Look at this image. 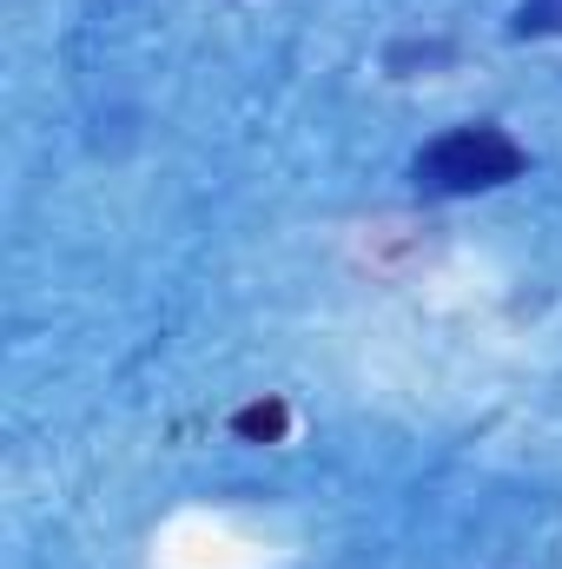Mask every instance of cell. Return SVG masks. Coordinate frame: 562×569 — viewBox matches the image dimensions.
I'll return each instance as SVG.
<instances>
[{
    "label": "cell",
    "instance_id": "cell-1",
    "mask_svg": "<svg viewBox=\"0 0 562 569\" xmlns=\"http://www.w3.org/2000/svg\"><path fill=\"white\" fill-rule=\"evenodd\" d=\"M530 166V152L510 140L503 127L476 120V127H450L411 159V179L423 192H443V199H463V192H490V186H510L516 172Z\"/></svg>",
    "mask_w": 562,
    "mask_h": 569
},
{
    "label": "cell",
    "instance_id": "cell-3",
    "mask_svg": "<svg viewBox=\"0 0 562 569\" xmlns=\"http://www.w3.org/2000/svg\"><path fill=\"white\" fill-rule=\"evenodd\" d=\"M516 40H536V33H562V0H523L516 20H510Z\"/></svg>",
    "mask_w": 562,
    "mask_h": 569
},
{
    "label": "cell",
    "instance_id": "cell-2",
    "mask_svg": "<svg viewBox=\"0 0 562 569\" xmlns=\"http://www.w3.org/2000/svg\"><path fill=\"white\" fill-rule=\"evenodd\" d=\"M232 430H239L245 443H279L284 430H291V411H284L279 398H259V405H245V411L232 418Z\"/></svg>",
    "mask_w": 562,
    "mask_h": 569
}]
</instances>
